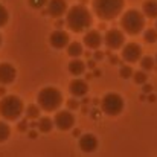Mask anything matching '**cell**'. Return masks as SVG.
Returning a JSON list of instances; mask_svg holds the SVG:
<instances>
[{"label":"cell","instance_id":"7a4b0ae2","mask_svg":"<svg viewBox=\"0 0 157 157\" xmlns=\"http://www.w3.org/2000/svg\"><path fill=\"white\" fill-rule=\"evenodd\" d=\"M124 5H125L124 0H93L92 2L93 12L98 15V18L104 21L116 18L122 12Z\"/></svg>","mask_w":157,"mask_h":157},{"label":"cell","instance_id":"d4e9b609","mask_svg":"<svg viewBox=\"0 0 157 157\" xmlns=\"http://www.w3.org/2000/svg\"><path fill=\"white\" fill-rule=\"evenodd\" d=\"M119 75H121V78L128 79V78H131V76L134 75V70H133L130 66H122L121 70H119Z\"/></svg>","mask_w":157,"mask_h":157},{"label":"cell","instance_id":"484cf974","mask_svg":"<svg viewBox=\"0 0 157 157\" xmlns=\"http://www.w3.org/2000/svg\"><path fill=\"white\" fill-rule=\"evenodd\" d=\"M8 18H9V14H8V9L0 5V28H3L6 23H8Z\"/></svg>","mask_w":157,"mask_h":157},{"label":"cell","instance_id":"8992f818","mask_svg":"<svg viewBox=\"0 0 157 157\" xmlns=\"http://www.w3.org/2000/svg\"><path fill=\"white\" fill-rule=\"evenodd\" d=\"M101 108L107 116H117L124 110V99L119 93H107L101 99Z\"/></svg>","mask_w":157,"mask_h":157},{"label":"cell","instance_id":"f546056e","mask_svg":"<svg viewBox=\"0 0 157 157\" xmlns=\"http://www.w3.org/2000/svg\"><path fill=\"white\" fill-rule=\"evenodd\" d=\"M102 58H104V52H101V51L95 52V59H102Z\"/></svg>","mask_w":157,"mask_h":157},{"label":"cell","instance_id":"d6a6232c","mask_svg":"<svg viewBox=\"0 0 157 157\" xmlns=\"http://www.w3.org/2000/svg\"><path fill=\"white\" fill-rule=\"evenodd\" d=\"M87 66H89L90 69H95V66H96V63H95V61H89V63H87Z\"/></svg>","mask_w":157,"mask_h":157},{"label":"cell","instance_id":"9c48e42d","mask_svg":"<svg viewBox=\"0 0 157 157\" xmlns=\"http://www.w3.org/2000/svg\"><path fill=\"white\" fill-rule=\"evenodd\" d=\"M122 58L127 63H136L142 58V48L136 43H128L122 49Z\"/></svg>","mask_w":157,"mask_h":157},{"label":"cell","instance_id":"ffe728a7","mask_svg":"<svg viewBox=\"0 0 157 157\" xmlns=\"http://www.w3.org/2000/svg\"><path fill=\"white\" fill-rule=\"evenodd\" d=\"M40 110H41L40 105H34V104L28 105L26 110H25L26 119H38V116H40Z\"/></svg>","mask_w":157,"mask_h":157},{"label":"cell","instance_id":"8d00e7d4","mask_svg":"<svg viewBox=\"0 0 157 157\" xmlns=\"http://www.w3.org/2000/svg\"><path fill=\"white\" fill-rule=\"evenodd\" d=\"M0 46H2V34H0Z\"/></svg>","mask_w":157,"mask_h":157},{"label":"cell","instance_id":"4fadbf2b","mask_svg":"<svg viewBox=\"0 0 157 157\" xmlns=\"http://www.w3.org/2000/svg\"><path fill=\"white\" fill-rule=\"evenodd\" d=\"M102 43H104V38L99 34V31H89L84 35V44L89 49H99Z\"/></svg>","mask_w":157,"mask_h":157},{"label":"cell","instance_id":"d6986e66","mask_svg":"<svg viewBox=\"0 0 157 157\" xmlns=\"http://www.w3.org/2000/svg\"><path fill=\"white\" fill-rule=\"evenodd\" d=\"M53 125L55 124L51 117H40V121H38V130L41 133H49L53 128Z\"/></svg>","mask_w":157,"mask_h":157},{"label":"cell","instance_id":"f1b7e54d","mask_svg":"<svg viewBox=\"0 0 157 157\" xmlns=\"http://www.w3.org/2000/svg\"><path fill=\"white\" fill-rule=\"evenodd\" d=\"M28 125H29V124H28V121L25 119V121H21V122L18 124V130H20V131H26V130H28Z\"/></svg>","mask_w":157,"mask_h":157},{"label":"cell","instance_id":"ba28073f","mask_svg":"<svg viewBox=\"0 0 157 157\" xmlns=\"http://www.w3.org/2000/svg\"><path fill=\"white\" fill-rule=\"evenodd\" d=\"M124 41H125V37L119 29H110V31L105 32L104 43L108 49H111V51L121 49L124 46Z\"/></svg>","mask_w":157,"mask_h":157},{"label":"cell","instance_id":"52a82bcc","mask_svg":"<svg viewBox=\"0 0 157 157\" xmlns=\"http://www.w3.org/2000/svg\"><path fill=\"white\" fill-rule=\"evenodd\" d=\"M53 124L58 130L61 131H67L70 130L73 125H75V116L69 111V110H61L55 114V119H53Z\"/></svg>","mask_w":157,"mask_h":157},{"label":"cell","instance_id":"603a6c76","mask_svg":"<svg viewBox=\"0 0 157 157\" xmlns=\"http://www.w3.org/2000/svg\"><path fill=\"white\" fill-rule=\"evenodd\" d=\"M133 78H134L136 84H145L147 79H148V75L145 73V70H139V72H134Z\"/></svg>","mask_w":157,"mask_h":157},{"label":"cell","instance_id":"277c9868","mask_svg":"<svg viewBox=\"0 0 157 157\" xmlns=\"http://www.w3.org/2000/svg\"><path fill=\"white\" fill-rule=\"evenodd\" d=\"M121 26L128 35H137L145 28V14L137 9H128L121 18Z\"/></svg>","mask_w":157,"mask_h":157},{"label":"cell","instance_id":"4316f807","mask_svg":"<svg viewBox=\"0 0 157 157\" xmlns=\"http://www.w3.org/2000/svg\"><path fill=\"white\" fill-rule=\"evenodd\" d=\"M49 0H28V3L31 5V8L34 9H41L43 6H48Z\"/></svg>","mask_w":157,"mask_h":157},{"label":"cell","instance_id":"30bf717a","mask_svg":"<svg viewBox=\"0 0 157 157\" xmlns=\"http://www.w3.org/2000/svg\"><path fill=\"white\" fill-rule=\"evenodd\" d=\"M67 2L66 0H49L48 2V14L53 18H59L67 14Z\"/></svg>","mask_w":157,"mask_h":157},{"label":"cell","instance_id":"5bb4252c","mask_svg":"<svg viewBox=\"0 0 157 157\" xmlns=\"http://www.w3.org/2000/svg\"><path fill=\"white\" fill-rule=\"evenodd\" d=\"M69 92L72 93V96L75 98H81V96H86L87 92H89V84L84 81V79H73L69 86Z\"/></svg>","mask_w":157,"mask_h":157},{"label":"cell","instance_id":"83f0119b","mask_svg":"<svg viewBox=\"0 0 157 157\" xmlns=\"http://www.w3.org/2000/svg\"><path fill=\"white\" fill-rule=\"evenodd\" d=\"M67 107H69V110H76V108H79V102L76 99H69L67 101Z\"/></svg>","mask_w":157,"mask_h":157},{"label":"cell","instance_id":"f35d334b","mask_svg":"<svg viewBox=\"0 0 157 157\" xmlns=\"http://www.w3.org/2000/svg\"><path fill=\"white\" fill-rule=\"evenodd\" d=\"M156 29H157V23H156Z\"/></svg>","mask_w":157,"mask_h":157},{"label":"cell","instance_id":"5b68a950","mask_svg":"<svg viewBox=\"0 0 157 157\" xmlns=\"http://www.w3.org/2000/svg\"><path fill=\"white\" fill-rule=\"evenodd\" d=\"M38 105L44 111H56L63 104V93L55 87H44L37 95Z\"/></svg>","mask_w":157,"mask_h":157},{"label":"cell","instance_id":"cb8c5ba5","mask_svg":"<svg viewBox=\"0 0 157 157\" xmlns=\"http://www.w3.org/2000/svg\"><path fill=\"white\" fill-rule=\"evenodd\" d=\"M144 38H145L147 43H156L157 41V29H148V31H145Z\"/></svg>","mask_w":157,"mask_h":157},{"label":"cell","instance_id":"4dcf8cb0","mask_svg":"<svg viewBox=\"0 0 157 157\" xmlns=\"http://www.w3.org/2000/svg\"><path fill=\"white\" fill-rule=\"evenodd\" d=\"M110 63H113V64H117V58H116L114 55H111V56H110Z\"/></svg>","mask_w":157,"mask_h":157},{"label":"cell","instance_id":"e575fe53","mask_svg":"<svg viewBox=\"0 0 157 157\" xmlns=\"http://www.w3.org/2000/svg\"><path fill=\"white\" fill-rule=\"evenodd\" d=\"M29 136L34 139V137H37V133H35V131H31V133H29Z\"/></svg>","mask_w":157,"mask_h":157},{"label":"cell","instance_id":"2e32d148","mask_svg":"<svg viewBox=\"0 0 157 157\" xmlns=\"http://www.w3.org/2000/svg\"><path fill=\"white\" fill-rule=\"evenodd\" d=\"M69 72H70L72 75H75V76H79V75H82V73L86 72V64H84L81 59L73 58V59L69 63Z\"/></svg>","mask_w":157,"mask_h":157},{"label":"cell","instance_id":"74e56055","mask_svg":"<svg viewBox=\"0 0 157 157\" xmlns=\"http://www.w3.org/2000/svg\"><path fill=\"white\" fill-rule=\"evenodd\" d=\"M156 63H157V55H156Z\"/></svg>","mask_w":157,"mask_h":157},{"label":"cell","instance_id":"9a60e30c","mask_svg":"<svg viewBox=\"0 0 157 157\" xmlns=\"http://www.w3.org/2000/svg\"><path fill=\"white\" fill-rule=\"evenodd\" d=\"M79 148L84 153H93L98 148V139L95 134H84L79 137Z\"/></svg>","mask_w":157,"mask_h":157},{"label":"cell","instance_id":"3957f363","mask_svg":"<svg viewBox=\"0 0 157 157\" xmlns=\"http://www.w3.org/2000/svg\"><path fill=\"white\" fill-rule=\"evenodd\" d=\"M25 113L23 101L15 95L2 96L0 99V116L5 121H17Z\"/></svg>","mask_w":157,"mask_h":157},{"label":"cell","instance_id":"1f68e13d","mask_svg":"<svg viewBox=\"0 0 157 157\" xmlns=\"http://www.w3.org/2000/svg\"><path fill=\"white\" fill-rule=\"evenodd\" d=\"M5 92H6V89L3 87V84H0V96H5Z\"/></svg>","mask_w":157,"mask_h":157},{"label":"cell","instance_id":"836d02e7","mask_svg":"<svg viewBox=\"0 0 157 157\" xmlns=\"http://www.w3.org/2000/svg\"><path fill=\"white\" fill-rule=\"evenodd\" d=\"M144 92H145V93H150V92H151V86H145V87H144Z\"/></svg>","mask_w":157,"mask_h":157},{"label":"cell","instance_id":"d590c367","mask_svg":"<svg viewBox=\"0 0 157 157\" xmlns=\"http://www.w3.org/2000/svg\"><path fill=\"white\" fill-rule=\"evenodd\" d=\"M95 75L96 76H101V70H95Z\"/></svg>","mask_w":157,"mask_h":157},{"label":"cell","instance_id":"44dd1931","mask_svg":"<svg viewBox=\"0 0 157 157\" xmlns=\"http://www.w3.org/2000/svg\"><path fill=\"white\" fill-rule=\"evenodd\" d=\"M9 134H11L9 125H8L6 122H2V121H0V144L5 142V140L9 137Z\"/></svg>","mask_w":157,"mask_h":157},{"label":"cell","instance_id":"6da1fadb","mask_svg":"<svg viewBox=\"0 0 157 157\" xmlns=\"http://www.w3.org/2000/svg\"><path fill=\"white\" fill-rule=\"evenodd\" d=\"M92 21H93V17H92V12L82 6V5H76L73 8H70L66 14V25L70 31L79 34L82 31H86L87 28L92 26Z\"/></svg>","mask_w":157,"mask_h":157},{"label":"cell","instance_id":"7402d4cb","mask_svg":"<svg viewBox=\"0 0 157 157\" xmlns=\"http://www.w3.org/2000/svg\"><path fill=\"white\" fill-rule=\"evenodd\" d=\"M140 66H142V69L145 72L147 70H153L154 69V59L151 56H144V58H140Z\"/></svg>","mask_w":157,"mask_h":157},{"label":"cell","instance_id":"e0dca14e","mask_svg":"<svg viewBox=\"0 0 157 157\" xmlns=\"http://www.w3.org/2000/svg\"><path fill=\"white\" fill-rule=\"evenodd\" d=\"M144 14L148 18H157V0H147L144 3Z\"/></svg>","mask_w":157,"mask_h":157},{"label":"cell","instance_id":"ac0fdd59","mask_svg":"<svg viewBox=\"0 0 157 157\" xmlns=\"http://www.w3.org/2000/svg\"><path fill=\"white\" fill-rule=\"evenodd\" d=\"M82 44L78 43V41H73V43H69L67 44V53L72 56V58H78L79 55H82Z\"/></svg>","mask_w":157,"mask_h":157},{"label":"cell","instance_id":"8fae6325","mask_svg":"<svg viewBox=\"0 0 157 157\" xmlns=\"http://www.w3.org/2000/svg\"><path fill=\"white\" fill-rule=\"evenodd\" d=\"M15 78H17L15 67L9 63H2L0 64V84H3V86L11 84L15 81Z\"/></svg>","mask_w":157,"mask_h":157},{"label":"cell","instance_id":"7c38bea8","mask_svg":"<svg viewBox=\"0 0 157 157\" xmlns=\"http://www.w3.org/2000/svg\"><path fill=\"white\" fill-rule=\"evenodd\" d=\"M69 40H70L69 38V34L66 31H59V29L53 31L52 34H51V37H49V41H51V44H52L55 49L66 48L69 44Z\"/></svg>","mask_w":157,"mask_h":157}]
</instances>
